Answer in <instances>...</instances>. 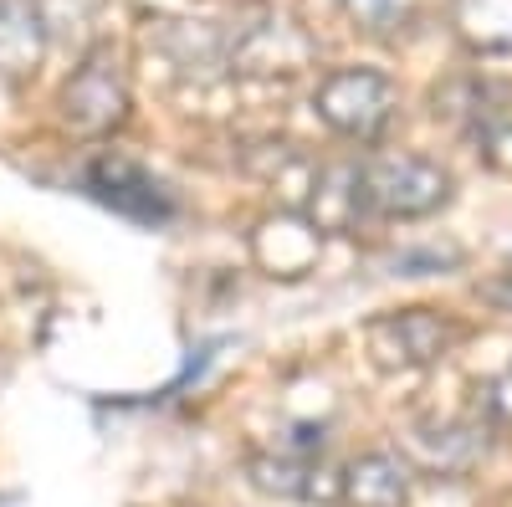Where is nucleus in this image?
Wrapping results in <instances>:
<instances>
[{
    "label": "nucleus",
    "mask_w": 512,
    "mask_h": 507,
    "mask_svg": "<svg viewBox=\"0 0 512 507\" xmlns=\"http://www.w3.org/2000/svg\"><path fill=\"white\" fill-rule=\"evenodd\" d=\"M400 93L379 67H338L318 82L313 113L349 144H379L395 123Z\"/></svg>",
    "instance_id": "nucleus-1"
},
{
    "label": "nucleus",
    "mask_w": 512,
    "mask_h": 507,
    "mask_svg": "<svg viewBox=\"0 0 512 507\" xmlns=\"http://www.w3.org/2000/svg\"><path fill=\"white\" fill-rule=\"evenodd\" d=\"M451 169L425 154H379L364 159V205L379 221H425L451 200Z\"/></svg>",
    "instance_id": "nucleus-2"
},
{
    "label": "nucleus",
    "mask_w": 512,
    "mask_h": 507,
    "mask_svg": "<svg viewBox=\"0 0 512 507\" xmlns=\"http://www.w3.org/2000/svg\"><path fill=\"white\" fill-rule=\"evenodd\" d=\"M466 338V328L436 308H395L379 313L364 328V344L379 369H431L451 359V349Z\"/></svg>",
    "instance_id": "nucleus-3"
},
{
    "label": "nucleus",
    "mask_w": 512,
    "mask_h": 507,
    "mask_svg": "<svg viewBox=\"0 0 512 507\" xmlns=\"http://www.w3.org/2000/svg\"><path fill=\"white\" fill-rule=\"evenodd\" d=\"M62 118L88 139L113 134L128 118V82H123V67H118L113 47L88 52V62L72 72V82L62 88Z\"/></svg>",
    "instance_id": "nucleus-4"
},
{
    "label": "nucleus",
    "mask_w": 512,
    "mask_h": 507,
    "mask_svg": "<svg viewBox=\"0 0 512 507\" xmlns=\"http://www.w3.org/2000/svg\"><path fill=\"white\" fill-rule=\"evenodd\" d=\"M82 190H88L98 205L118 210V216L139 221V226H164L175 216V195H169L149 169L128 164V159H93L82 169Z\"/></svg>",
    "instance_id": "nucleus-5"
},
{
    "label": "nucleus",
    "mask_w": 512,
    "mask_h": 507,
    "mask_svg": "<svg viewBox=\"0 0 512 507\" xmlns=\"http://www.w3.org/2000/svg\"><path fill=\"white\" fill-rule=\"evenodd\" d=\"M246 482L282 502H323V507H333L338 492H344V477L323 467V456L313 451H282V456L256 451L246 456Z\"/></svg>",
    "instance_id": "nucleus-6"
},
{
    "label": "nucleus",
    "mask_w": 512,
    "mask_h": 507,
    "mask_svg": "<svg viewBox=\"0 0 512 507\" xmlns=\"http://www.w3.org/2000/svg\"><path fill=\"white\" fill-rule=\"evenodd\" d=\"M313 57V41L282 16H262V26H241L226 41V62L241 72H297Z\"/></svg>",
    "instance_id": "nucleus-7"
},
{
    "label": "nucleus",
    "mask_w": 512,
    "mask_h": 507,
    "mask_svg": "<svg viewBox=\"0 0 512 507\" xmlns=\"http://www.w3.org/2000/svg\"><path fill=\"white\" fill-rule=\"evenodd\" d=\"M323 231L303 216V210H282V216L262 221L251 236V257L262 262L267 277H303L318 262Z\"/></svg>",
    "instance_id": "nucleus-8"
},
{
    "label": "nucleus",
    "mask_w": 512,
    "mask_h": 507,
    "mask_svg": "<svg viewBox=\"0 0 512 507\" xmlns=\"http://www.w3.org/2000/svg\"><path fill=\"white\" fill-rule=\"evenodd\" d=\"M410 461L395 451H364L359 461H349L344 472V492L338 502L344 507H410Z\"/></svg>",
    "instance_id": "nucleus-9"
},
{
    "label": "nucleus",
    "mask_w": 512,
    "mask_h": 507,
    "mask_svg": "<svg viewBox=\"0 0 512 507\" xmlns=\"http://www.w3.org/2000/svg\"><path fill=\"white\" fill-rule=\"evenodd\" d=\"M451 26L466 52L512 57V0H451Z\"/></svg>",
    "instance_id": "nucleus-10"
},
{
    "label": "nucleus",
    "mask_w": 512,
    "mask_h": 507,
    "mask_svg": "<svg viewBox=\"0 0 512 507\" xmlns=\"http://www.w3.org/2000/svg\"><path fill=\"white\" fill-rule=\"evenodd\" d=\"M497 98L492 82H477V77H456L446 82V88H436V118L446 113L451 123H461V129H472L477 139H487L497 123H507L502 108H487Z\"/></svg>",
    "instance_id": "nucleus-11"
},
{
    "label": "nucleus",
    "mask_w": 512,
    "mask_h": 507,
    "mask_svg": "<svg viewBox=\"0 0 512 507\" xmlns=\"http://www.w3.org/2000/svg\"><path fill=\"white\" fill-rule=\"evenodd\" d=\"M338 6H344V16H349L359 31H369V36H379V41H395V36L410 31L415 16H420V0H338Z\"/></svg>",
    "instance_id": "nucleus-12"
},
{
    "label": "nucleus",
    "mask_w": 512,
    "mask_h": 507,
    "mask_svg": "<svg viewBox=\"0 0 512 507\" xmlns=\"http://www.w3.org/2000/svg\"><path fill=\"white\" fill-rule=\"evenodd\" d=\"M482 415H487L492 431H507V436H512V364H507L502 374L487 379V390H482Z\"/></svg>",
    "instance_id": "nucleus-13"
},
{
    "label": "nucleus",
    "mask_w": 512,
    "mask_h": 507,
    "mask_svg": "<svg viewBox=\"0 0 512 507\" xmlns=\"http://www.w3.org/2000/svg\"><path fill=\"white\" fill-rule=\"evenodd\" d=\"M446 262H461V251H400L390 267L400 277H425V272H441Z\"/></svg>",
    "instance_id": "nucleus-14"
},
{
    "label": "nucleus",
    "mask_w": 512,
    "mask_h": 507,
    "mask_svg": "<svg viewBox=\"0 0 512 507\" xmlns=\"http://www.w3.org/2000/svg\"><path fill=\"white\" fill-rule=\"evenodd\" d=\"M477 298L497 313H512V272H497V277H482L477 282Z\"/></svg>",
    "instance_id": "nucleus-15"
},
{
    "label": "nucleus",
    "mask_w": 512,
    "mask_h": 507,
    "mask_svg": "<svg viewBox=\"0 0 512 507\" xmlns=\"http://www.w3.org/2000/svg\"><path fill=\"white\" fill-rule=\"evenodd\" d=\"M482 149H487V159H492L497 169H507V175H512V118L497 123V129L482 139Z\"/></svg>",
    "instance_id": "nucleus-16"
}]
</instances>
